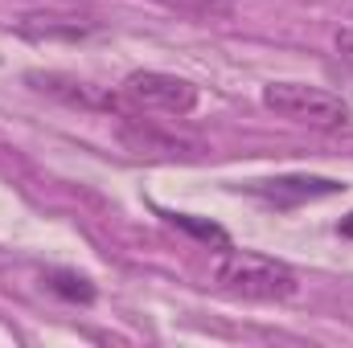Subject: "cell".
<instances>
[{
  "label": "cell",
  "instance_id": "obj_4",
  "mask_svg": "<svg viewBox=\"0 0 353 348\" xmlns=\"http://www.w3.org/2000/svg\"><path fill=\"white\" fill-rule=\"evenodd\" d=\"M25 83L33 90H41V94H50V98H58V102H66V107H83V111H123V115H132L123 90L115 94V90L90 87L83 78L58 74V70H29Z\"/></svg>",
  "mask_w": 353,
  "mask_h": 348
},
{
  "label": "cell",
  "instance_id": "obj_9",
  "mask_svg": "<svg viewBox=\"0 0 353 348\" xmlns=\"http://www.w3.org/2000/svg\"><path fill=\"white\" fill-rule=\"evenodd\" d=\"M152 4H165V8L185 12V17H205V21H218V17L234 12V0H152Z\"/></svg>",
  "mask_w": 353,
  "mask_h": 348
},
{
  "label": "cell",
  "instance_id": "obj_2",
  "mask_svg": "<svg viewBox=\"0 0 353 348\" xmlns=\"http://www.w3.org/2000/svg\"><path fill=\"white\" fill-rule=\"evenodd\" d=\"M263 107L275 111L279 119H292V123L312 127V131H341L353 119L350 102L341 94L312 87V83H267Z\"/></svg>",
  "mask_w": 353,
  "mask_h": 348
},
{
  "label": "cell",
  "instance_id": "obj_8",
  "mask_svg": "<svg viewBox=\"0 0 353 348\" xmlns=\"http://www.w3.org/2000/svg\"><path fill=\"white\" fill-rule=\"evenodd\" d=\"M46 283H50V291H54V295H62V299H74V303H90V299H94L90 279L74 274V270H50V274H46Z\"/></svg>",
  "mask_w": 353,
  "mask_h": 348
},
{
  "label": "cell",
  "instance_id": "obj_10",
  "mask_svg": "<svg viewBox=\"0 0 353 348\" xmlns=\"http://www.w3.org/2000/svg\"><path fill=\"white\" fill-rule=\"evenodd\" d=\"M169 221L181 226V230H189V234H197V238H205V242H218V246H230V238H226V230L222 226H205V221H193L189 213H169Z\"/></svg>",
  "mask_w": 353,
  "mask_h": 348
},
{
  "label": "cell",
  "instance_id": "obj_11",
  "mask_svg": "<svg viewBox=\"0 0 353 348\" xmlns=\"http://www.w3.org/2000/svg\"><path fill=\"white\" fill-rule=\"evenodd\" d=\"M337 54L353 66V29H337Z\"/></svg>",
  "mask_w": 353,
  "mask_h": 348
},
{
  "label": "cell",
  "instance_id": "obj_5",
  "mask_svg": "<svg viewBox=\"0 0 353 348\" xmlns=\"http://www.w3.org/2000/svg\"><path fill=\"white\" fill-rule=\"evenodd\" d=\"M119 144L136 156H148V160H193L197 156V144L189 140H176L169 131H157L152 123L136 119V115H123L119 123Z\"/></svg>",
  "mask_w": 353,
  "mask_h": 348
},
{
  "label": "cell",
  "instance_id": "obj_6",
  "mask_svg": "<svg viewBox=\"0 0 353 348\" xmlns=\"http://www.w3.org/2000/svg\"><path fill=\"white\" fill-rule=\"evenodd\" d=\"M345 184L341 180H329V176H275V180H255L251 193L271 201L275 209H292V205H304V201H321V197H333L341 193Z\"/></svg>",
  "mask_w": 353,
  "mask_h": 348
},
{
  "label": "cell",
  "instance_id": "obj_3",
  "mask_svg": "<svg viewBox=\"0 0 353 348\" xmlns=\"http://www.w3.org/2000/svg\"><path fill=\"white\" fill-rule=\"evenodd\" d=\"M119 90L132 107H148L165 115H189L197 107V87L176 74H161V70H132Z\"/></svg>",
  "mask_w": 353,
  "mask_h": 348
},
{
  "label": "cell",
  "instance_id": "obj_1",
  "mask_svg": "<svg viewBox=\"0 0 353 348\" xmlns=\"http://www.w3.org/2000/svg\"><path fill=\"white\" fill-rule=\"evenodd\" d=\"M214 283L230 295L263 299V303L292 299L300 291V279L288 262L255 254V250H222L218 262H214Z\"/></svg>",
  "mask_w": 353,
  "mask_h": 348
},
{
  "label": "cell",
  "instance_id": "obj_12",
  "mask_svg": "<svg viewBox=\"0 0 353 348\" xmlns=\"http://www.w3.org/2000/svg\"><path fill=\"white\" fill-rule=\"evenodd\" d=\"M337 230H341V238H353V213H350V217H341V226H337Z\"/></svg>",
  "mask_w": 353,
  "mask_h": 348
},
{
  "label": "cell",
  "instance_id": "obj_7",
  "mask_svg": "<svg viewBox=\"0 0 353 348\" xmlns=\"http://www.w3.org/2000/svg\"><path fill=\"white\" fill-rule=\"evenodd\" d=\"M17 33L21 37H33V41H54V37H66V41H79L94 33V25L83 17H21L17 21Z\"/></svg>",
  "mask_w": 353,
  "mask_h": 348
}]
</instances>
